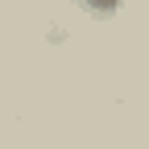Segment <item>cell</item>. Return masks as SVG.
I'll return each mask as SVG.
<instances>
[{"label":"cell","instance_id":"6da1fadb","mask_svg":"<svg viewBox=\"0 0 149 149\" xmlns=\"http://www.w3.org/2000/svg\"><path fill=\"white\" fill-rule=\"evenodd\" d=\"M79 8H87V13H95V17H112L120 8V0H74Z\"/></svg>","mask_w":149,"mask_h":149}]
</instances>
